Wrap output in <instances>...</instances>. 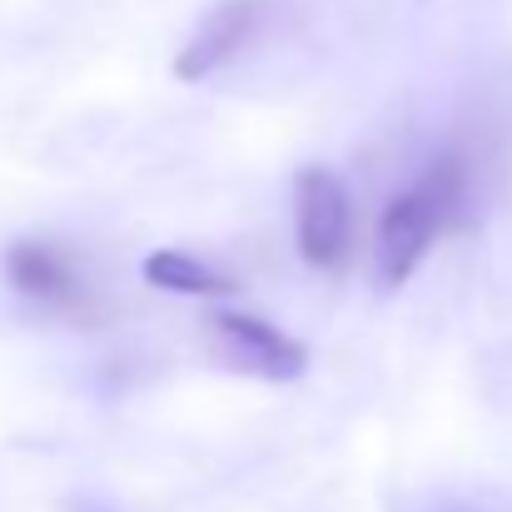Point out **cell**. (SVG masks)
<instances>
[{
	"mask_svg": "<svg viewBox=\"0 0 512 512\" xmlns=\"http://www.w3.org/2000/svg\"><path fill=\"white\" fill-rule=\"evenodd\" d=\"M145 279L165 294H189V299H224L234 294V279L219 274L214 264H204L199 254H184V249H155L145 259Z\"/></svg>",
	"mask_w": 512,
	"mask_h": 512,
	"instance_id": "8992f818",
	"label": "cell"
},
{
	"mask_svg": "<svg viewBox=\"0 0 512 512\" xmlns=\"http://www.w3.org/2000/svg\"><path fill=\"white\" fill-rule=\"evenodd\" d=\"M204 339L209 353L244 373V378H264V383H294L304 368H309V348L299 339H289L284 329L254 319V314H239V309H219L204 319Z\"/></svg>",
	"mask_w": 512,
	"mask_h": 512,
	"instance_id": "7a4b0ae2",
	"label": "cell"
},
{
	"mask_svg": "<svg viewBox=\"0 0 512 512\" xmlns=\"http://www.w3.org/2000/svg\"><path fill=\"white\" fill-rule=\"evenodd\" d=\"M473 199V165L463 150H443L433 155V165L418 174L408 189L393 194V204L378 219V244H373V269L383 289H398L423 259L428 249L463 224Z\"/></svg>",
	"mask_w": 512,
	"mask_h": 512,
	"instance_id": "6da1fadb",
	"label": "cell"
},
{
	"mask_svg": "<svg viewBox=\"0 0 512 512\" xmlns=\"http://www.w3.org/2000/svg\"><path fill=\"white\" fill-rule=\"evenodd\" d=\"M269 15H274V0H219L199 25H194V35L184 40V50H179V60H174V75L184 80V85H199V80H209L219 65H229L244 45H254V35L269 25Z\"/></svg>",
	"mask_w": 512,
	"mask_h": 512,
	"instance_id": "277c9868",
	"label": "cell"
},
{
	"mask_svg": "<svg viewBox=\"0 0 512 512\" xmlns=\"http://www.w3.org/2000/svg\"><path fill=\"white\" fill-rule=\"evenodd\" d=\"M5 279H10L15 294H25L45 309H60V314H85L90 309L85 279H80L75 259L60 244H45V239L10 244L5 249Z\"/></svg>",
	"mask_w": 512,
	"mask_h": 512,
	"instance_id": "5b68a950",
	"label": "cell"
},
{
	"mask_svg": "<svg viewBox=\"0 0 512 512\" xmlns=\"http://www.w3.org/2000/svg\"><path fill=\"white\" fill-rule=\"evenodd\" d=\"M348 234H353V209H348V189L334 170L309 165L294 179V244L299 259L314 269H339L348 259Z\"/></svg>",
	"mask_w": 512,
	"mask_h": 512,
	"instance_id": "3957f363",
	"label": "cell"
}]
</instances>
